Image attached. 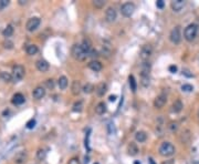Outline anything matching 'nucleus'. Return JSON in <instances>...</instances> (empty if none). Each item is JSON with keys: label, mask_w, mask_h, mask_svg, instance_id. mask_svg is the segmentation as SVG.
<instances>
[{"label": "nucleus", "mask_w": 199, "mask_h": 164, "mask_svg": "<svg viewBox=\"0 0 199 164\" xmlns=\"http://www.w3.org/2000/svg\"><path fill=\"white\" fill-rule=\"evenodd\" d=\"M71 55L75 60L79 61L85 60L86 57H88V53L83 49L82 44H74L71 49Z\"/></svg>", "instance_id": "obj_1"}, {"label": "nucleus", "mask_w": 199, "mask_h": 164, "mask_svg": "<svg viewBox=\"0 0 199 164\" xmlns=\"http://www.w3.org/2000/svg\"><path fill=\"white\" fill-rule=\"evenodd\" d=\"M197 33H198V26L196 23H190L189 26H187V27L185 28L184 38L186 39L187 41H189V42H191L193 40L196 39Z\"/></svg>", "instance_id": "obj_2"}, {"label": "nucleus", "mask_w": 199, "mask_h": 164, "mask_svg": "<svg viewBox=\"0 0 199 164\" xmlns=\"http://www.w3.org/2000/svg\"><path fill=\"white\" fill-rule=\"evenodd\" d=\"M158 152L161 156H171V155H174L175 152H176V149L175 146L171 144L170 142H164L161 143V145L159 146V150H158Z\"/></svg>", "instance_id": "obj_3"}, {"label": "nucleus", "mask_w": 199, "mask_h": 164, "mask_svg": "<svg viewBox=\"0 0 199 164\" xmlns=\"http://www.w3.org/2000/svg\"><path fill=\"white\" fill-rule=\"evenodd\" d=\"M169 39L173 43L178 44L182 41V32H180V27L176 26L175 28H173V30L169 33Z\"/></svg>", "instance_id": "obj_4"}, {"label": "nucleus", "mask_w": 199, "mask_h": 164, "mask_svg": "<svg viewBox=\"0 0 199 164\" xmlns=\"http://www.w3.org/2000/svg\"><path fill=\"white\" fill-rule=\"evenodd\" d=\"M40 23H41L40 18H38V17H32V18H30V19L27 21V23H26V28H27L28 31L32 32V31H34V30L38 29L39 26H40Z\"/></svg>", "instance_id": "obj_5"}, {"label": "nucleus", "mask_w": 199, "mask_h": 164, "mask_svg": "<svg viewBox=\"0 0 199 164\" xmlns=\"http://www.w3.org/2000/svg\"><path fill=\"white\" fill-rule=\"evenodd\" d=\"M135 9L136 7L133 2H126L121 7V13L124 17H131L134 13Z\"/></svg>", "instance_id": "obj_6"}, {"label": "nucleus", "mask_w": 199, "mask_h": 164, "mask_svg": "<svg viewBox=\"0 0 199 164\" xmlns=\"http://www.w3.org/2000/svg\"><path fill=\"white\" fill-rule=\"evenodd\" d=\"M152 55H153V47L150 44H145L139 52V58L143 61H147L152 57Z\"/></svg>", "instance_id": "obj_7"}, {"label": "nucleus", "mask_w": 199, "mask_h": 164, "mask_svg": "<svg viewBox=\"0 0 199 164\" xmlns=\"http://www.w3.org/2000/svg\"><path fill=\"white\" fill-rule=\"evenodd\" d=\"M24 76V68L20 64H16L12 68V78L16 81H20Z\"/></svg>", "instance_id": "obj_8"}, {"label": "nucleus", "mask_w": 199, "mask_h": 164, "mask_svg": "<svg viewBox=\"0 0 199 164\" xmlns=\"http://www.w3.org/2000/svg\"><path fill=\"white\" fill-rule=\"evenodd\" d=\"M116 18H117V12H116L115 8H113V7L107 8V10L105 12V19H106V21L112 23V22L115 21Z\"/></svg>", "instance_id": "obj_9"}, {"label": "nucleus", "mask_w": 199, "mask_h": 164, "mask_svg": "<svg viewBox=\"0 0 199 164\" xmlns=\"http://www.w3.org/2000/svg\"><path fill=\"white\" fill-rule=\"evenodd\" d=\"M166 102H167V98H166V95L165 94H160V95H158L157 98L155 99L154 107L156 108V109H161V108L166 104Z\"/></svg>", "instance_id": "obj_10"}, {"label": "nucleus", "mask_w": 199, "mask_h": 164, "mask_svg": "<svg viewBox=\"0 0 199 164\" xmlns=\"http://www.w3.org/2000/svg\"><path fill=\"white\" fill-rule=\"evenodd\" d=\"M27 158H28L27 152L26 151H21V152H18L15 155L13 160H15V163L16 164H23L27 161Z\"/></svg>", "instance_id": "obj_11"}, {"label": "nucleus", "mask_w": 199, "mask_h": 164, "mask_svg": "<svg viewBox=\"0 0 199 164\" xmlns=\"http://www.w3.org/2000/svg\"><path fill=\"white\" fill-rule=\"evenodd\" d=\"M170 7L175 12H179L185 7V1L184 0H174V1H171Z\"/></svg>", "instance_id": "obj_12"}, {"label": "nucleus", "mask_w": 199, "mask_h": 164, "mask_svg": "<svg viewBox=\"0 0 199 164\" xmlns=\"http://www.w3.org/2000/svg\"><path fill=\"white\" fill-rule=\"evenodd\" d=\"M35 66H37V69L40 72H47L49 70V63L45 60H42V59L37 61L35 62Z\"/></svg>", "instance_id": "obj_13"}, {"label": "nucleus", "mask_w": 199, "mask_h": 164, "mask_svg": "<svg viewBox=\"0 0 199 164\" xmlns=\"http://www.w3.org/2000/svg\"><path fill=\"white\" fill-rule=\"evenodd\" d=\"M32 95L34 99H37V100H40V99H42L45 95V90H44V88L42 87H37L34 90H33L32 92Z\"/></svg>", "instance_id": "obj_14"}, {"label": "nucleus", "mask_w": 199, "mask_h": 164, "mask_svg": "<svg viewBox=\"0 0 199 164\" xmlns=\"http://www.w3.org/2000/svg\"><path fill=\"white\" fill-rule=\"evenodd\" d=\"M106 91H107V86L104 82H101L100 84H97V87L95 88V92L99 97H103L106 93Z\"/></svg>", "instance_id": "obj_15"}, {"label": "nucleus", "mask_w": 199, "mask_h": 164, "mask_svg": "<svg viewBox=\"0 0 199 164\" xmlns=\"http://www.w3.org/2000/svg\"><path fill=\"white\" fill-rule=\"evenodd\" d=\"M149 71H150V63L147 61H144L141 66V77L149 76Z\"/></svg>", "instance_id": "obj_16"}, {"label": "nucleus", "mask_w": 199, "mask_h": 164, "mask_svg": "<svg viewBox=\"0 0 199 164\" xmlns=\"http://www.w3.org/2000/svg\"><path fill=\"white\" fill-rule=\"evenodd\" d=\"M88 68L92 70V71H94V72H99V71H101L102 70V63L100 62V61H97V60H93V61H91L90 63H88Z\"/></svg>", "instance_id": "obj_17"}, {"label": "nucleus", "mask_w": 199, "mask_h": 164, "mask_svg": "<svg viewBox=\"0 0 199 164\" xmlns=\"http://www.w3.org/2000/svg\"><path fill=\"white\" fill-rule=\"evenodd\" d=\"M24 100L26 98L22 95L21 93H16L13 97H12V100H11V102L15 104V105H20L24 102Z\"/></svg>", "instance_id": "obj_18"}, {"label": "nucleus", "mask_w": 199, "mask_h": 164, "mask_svg": "<svg viewBox=\"0 0 199 164\" xmlns=\"http://www.w3.org/2000/svg\"><path fill=\"white\" fill-rule=\"evenodd\" d=\"M127 152H128L129 155H132V156L136 155V154L138 153L137 144H136V143H134V142H129V144L127 145Z\"/></svg>", "instance_id": "obj_19"}, {"label": "nucleus", "mask_w": 199, "mask_h": 164, "mask_svg": "<svg viewBox=\"0 0 199 164\" xmlns=\"http://www.w3.org/2000/svg\"><path fill=\"white\" fill-rule=\"evenodd\" d=\"M81 90H82V88H81V83H80V81H77V80H75V81L72 82L71 91H72V93H73L74 95H77V94H80Z\"/></svg>", "instance_id": "obj_20"}, {"label": "nucleus", "mask_w": 199, "mask_h": 164, "mask_svg": "<svg viewBox=\"0 0 199 164\" xmlns=\"http://www.w3.org/2000/svg\"><path fill=\"white\" fill-rule=\"evenodd\" d=\"M135 140L139 143H143L145 142L146 140H147V134L145 133L144 131H138L136 132V134H135Z\"/></svg>", "instance_id": "obj_21"}, {"label": "nucleus", "mask_w": 199, "mask_h": 164, "mask_svg": "<svg viewBox=\"0 0 199 164\" xmlns=\"http://www.w3.org/2000/svg\"><path fill=\"white\" fill-rule=\"evenodd\" d=\"M173 111L175 112V113H179L180 111L182 110V108H184V105H182V102L180 101V100H176L174 103H173Z\"/></svg>", "instance_id": "obj_22"}, {"label": "nucleus", "mask_w": 199, "mask_h": 164, "mask_svg": "<svg viewBox=\"0 0 199 164\" xmlns=\"http://www.w3.org/2000/svg\"><path fill=\"white\" fill-rule=\"evenodd\" d=\"M58 86L60 88L61 90H65L66 87H67V78L64 77V76H62V77L59 78V80H58Z\"/></svg>", "instance_id": "obj_23"}, {"label": "nucleus", "mask_w": 199, "mask_h": 164, "mask_svg": "<svg viewBox=\"0 0 199 164\" xmlns=\"http://www.w3.org/2000/svg\"><path fill=\"white\" fill-rule=\"evenodd\" d=\"M95 112L100 115L104 114L105 112H106V105H105L104 102H100V103L95 107Z\"/></svg>", "instance_id": "obj_24"}, {"label": "nucleus", "mask_w": 199, "mask_h": 164, "mask_svg": "<svg viewBox=\"0 0 199 164\" xmlns=\"http://www.w3.org/2000/svg\"><path fill=\"white\" fill-rule=\"evenodd\" d=\"M101 53L106 57V58H110V55H112V49H111L110 46H107V44H104V46H102V49H101Z\"/></svg>", "instance_id": "obj_25"}, {"label": "nucleus", "mask_w": 199, "mask_h": 164, "mask_svg": "<svg viewBox=\"0 0 199 164\" xmlns=\"http://www.w3.org/2000/svg\"><path fill=\"white\" fill-rule=\"evenodd\" d=\"M26 51H27V53L29 55H37V52H38V47L35 44H29L26 48Z\"/></svg>", "instance_id": "obj_26"}, {"label": "nucleus", "mask_w": 199, "mask_h": 164, "mask_svg": "<svg viewBox=\"0 0 199 164\" xmlns=\"http://www.w3.org/2000/svg\"><path fill=\"white\" fill-rule=\"evenodd\" d=\"M0 79L3 80L5 82H10L13 78H12V74H10V73H8L6 71H1L0 72Z\"/></svg>", "instance_id": "obj_27"}, {"label": "nucleus", "mask_w": 199, "mask_h": 164, "mask_svg": "<svg viewBox=\"0 0 199 164\" xmlns=\"http://www.w3.org/2000/svg\"><path fill=\"white\" fill-rule=\"evenodd\" d=\"M128 80H129V87H131V90L133 92H136V89H137V83H136V80L134 76H129L128 77Z\"/></svg>", "instance_id": "obj_28"}, {"label": "nucleus", "mask_w": 199, "mask_h": 164, "mask_svg": "<svg viewBox=\"0 0 199 164\" xmlns=\"http://www.w3.org/2000/svg\"><path fill=\"white\" fill-rule=\"evenodd\" d=\"M2 34H3V37H6V38L11 37V36L13 34V27H12V26H8V27L2 31Z\"/></svg>", "instance_id": "obj_29"}, {"label": "nucleus", "mask_w": 199, "mask_h": 164, "mask_svg": "<svg viewBox=\"0 0 199 164\" xmlns=\"http://www.w3.org/2000/svg\"><path fill=\"white\" fill-rule=\"evenodd\" d=\"M45 155H47V152L44 151L43 149H40V150H38V152H37V159L39 161H43L45 159Z\"/></svg>", "instance_id": "obj_30"}, {"label": "nucleus", "mask_w": 199, "mask_h": 164, "mask_svg": "<svg viewBox=\"0 0 199 164\" xmlns=\"http://www.w3.org/2000/svg\"><path fill=\"white\" fill-rule=\"evenodd\" d=\"M82 109H83L82 101H77V102H75L74 105H73V111H74V112H81Z\"/></svg>", "instance_id": "obj_31"}, {"label": "nucleus", "mask_w": 199, "mask_h": 164, "mask_svg": "<svg viewBox=\"0 0 199 164\" xmlns=\"http://www.w3.org/2000/svg\"><path fill=\"white\" fill-rule=\"evenodd\" d=\"M105 2L104 0H94L93 1V6L95 8H97V9H102L103 7L105 6Z\"/></svg>", "instance_id": "obj_32"}, {"label": "nucleus", "mask_w": 199, "mask_h": 164, "mask_svg": "<svg viewBox=\"0 0 199 164\" xmlns=\"http://www.w3.org/2000/svg\"><path fill=\"white\" fill-rule=\"evenodd\" d=\"M83 92L84 93H92V91L94 90V87H93V84H91V83H86L84 87H83Z\"/></svg>", "instance_id": "obj_33"}, {"label": "nucleus", "mask_w": 199, "mask_h": 164, "mask_svg": "<svg viewBox=\"0 0 199 164\" xmlns=\"http://www.w3.org/2000/svg\"><path fill=\"white\" fill-rule=\"evenodd\" d=\"M185 137H187L188 141L190 140V132L188 131V130H185V131L182 133V135H180V140H182V142L186 143V139H185Z\"/></svg>", "instance_id": "obj_34"}, {"label": "nucleus", "mask_w": 199, "mask_h": 164, "mask_svg": "<svg viewBox=\"0 0 199 164\" xmlns=\"http://www.w3.org/2000/svg\"><path fill=\"white\" fill-rule=\"evenodd\" d=\"M182 91H185V92H191L193 90V87L191 86V84H182Z\"/></svg>", "instance_id": "obj_35"}, {"label": "nucleus", "mask_w": 199, "mask_h": 164, "mask_svg": "<svg viewBox=\"0 0 199 164\" xmlns=\"http://www.w3.org/2000/svg\"><path fill=\"white\" fill-rule=\"evenodd\" d=\"M141 83L143 87H148L149 86V76H145V77H142V80H141Z\"/></svg>", "instance_id": "obj_36"}, {"label": "nucleus", "mask_w": 199, "mask_h": 164, "mask_svg": "<svg viewBox=\"0 0 199 164\" xmlns=\"http://www.w3.org/2000/svg\"><path fill=\"white\" fill-rule=\"evenodd\" d=\"M168 129H169L171 132L177 131V129H178V123H177V122H170L169 125H168Z\"/></svg>", "instance_id": "obj_37"}, {"label": "nucleus", "mask_w": 199, "mask_h": 164, "mask_svg": "<svg viewBox=\"0 0 199 164\" xmlns=\"http://www.w3.org/2000/svg\"><path fill=\"white\" fill-rule=\"evenodd\" d=\"M27 129H33L34 126H35V120L34 119H31V120H29L27 122Z\"/></svg>", "instance_id": "obj_38"}, {"label": "nucleus", "mask_w": 199, "mask_h": 164, "mask_svg": "<svg viewBox=\"0 0 199 164\" xmlns=\"http://www.w3.org/2000/svg\"><path fill=\"white\" fill-rule=\"evenodd\" d=\"M9 2H10L9 0H0V11L5 9L6 7L9 5Z\"/></svg>", "instance_id": "obj_39"}, {"label": "nucleus", "mask_w": 199, "mask_h": 164, "mask_svg": "<svg viewBox=\"0 0 199 164\" xmlns=\"http://www.w3.org/2000/svg\"><path fill=\"white\" fill-rule=\"evenodd\" d=\"M47 87L49 88V89H53L55 86V83H54V80L53 79H49V80H47Z\"/></svg>", "instance_id": "obj_40"}, {"label": "nucleus", "mask_w": 199, "mask_h": 164, "mask_svg": "<svg viewBox=\"0 0 199 164\" xmlns=\"http://www.w3.org/2000/svg\"><path fill=\"white\" fill-rule=\"evenodd\" d=\"M3 46H5L6 49H12V47H13V42L12 41H9V40H7L3 42Z\"/></svg>", "instance_id": "obj_41"}, {"label": "nucleus", "mask_w": 199, "mask_h": 164, "mask_svg": "<svg viewBox=\"0 0 199 164\" xmlns=\"http://www.w3.org/2000/svg\"><path fill=\"white\" fill-rule=\"evenodd\" d=\"M156 6H157V8L163 9V8L165 7V2H164L163 0H157V1H156Z\"/></svg>", "instance_id": "obj_42"}, {"label": "nucleus", "mask_w": 199, "mask_h": 164, "mask_svg": "<svg viewBox=\"0 0 199 164\" xmlns=\"http://www.w3.org/2000/svg\"><path fill=\"white\" fill-rule=\"evenodd\" d=\"M88 55H91L92 58H95V57H97V51L96 50H94V49H91L90 50V52H88Z\"/></svg>", "instance_id": "obj_43"}, {"label": "nucleus", "mask_w": 199, "mask_h": 164, "mask_svg": "<svg viewBox=\"0 0 199 164\" xmlns=\"http://www.w3.org/2000/svg\"><path fill=\"white\" fill-rule=\"evenodd\" d=\"M67 164H80V161L77 158H72L70 161H69V163Z\"/></svg>", "instance_id": "obj_44"}, {"label": "nucleus", "mask_w": 199, "mask_h": 164, "mask_svg": "<svg viewBox=\"0 0 199 164\" xmlns=\"http://www.w3.org/2000/svg\"><path fill=\"white\" fill-rule=\"evenodd\" d=\"M168 70H169V72H171V73H175V72L177 71V67L176 66H169V68H168Z\"/></svg>", "instance_id": "obj_45"}, {"label": "nucleus", "mask_w": 199, "mask_h": 164, "mask_svg": "<svg viewBox=\"0 0 199 164\" xmlns=\"http://www.w3.org/2000/svg\"><path fill=\"white\" fill-rule=\"evenodd\" d=\"M161 164H174V160H168V161H165Z\"/></svg>", "instance_id": "obj_46"}, {"label": "nucleus", "mask_w": 199, "mask_h": 164, "mask_svg": "<svg viewBox=\"0 0 199 164\" xmlns=\"http://www.w3.org/2000/svg\"><path fill=\"white\" fill-rule=\"evenodd\" d=\"M182 73H184V74H186L187 77H193V74H190V73H188V71H187V70H184V71H182Z\"/></svg>", "instance_id": "obj_47"}, {"label": "nucleus", "mask_w": 199, "mask_h": 164, "mask_svg": "<svg viewBox=\"0 0 199 164\" xmlns=\"http://www.w3.org/2000/svg\"><path fill=\"white\" fill-rule=\"evenodd\" d=\"M116 95H110V101H115Z\"/></svg>", "instance_id": "obj_48"}, {"label": "nucleus", "mask_w": 199, "mask_h": 164, "mask_svg": "<svg viewBox=\"0 0 199 164\" xmlns=\"http://www.w3.org/2000/svg\"><path fill=\"white\" fill-rule=\"evenodd\" d=\"M149 163H150V164H155V162H154V160L152 159V158H150V159H149Z\"/></svg>", "instance_id": "obj_49"}, {"label": "nucleus", "mask_w": 199, "mask_h": 164, "mask_svg": "<svg viewBox=\"0 0 199 164\" xmlns=\"http://www.w3.org/2000/svg\"><path fill=\"white\" fill-rule=\"evenodd\" d=\"M134 164H141V162H138V161H135V162H134Z\"/></svg>", "instance_id": "obj_50"}, {"label": "nucleus", "mask_w": 199, "mask_h": 164, "mask_svg": "<svg viewBox=\"0 0 199 164\" xmlns=\"http://www.w3.org/2000/svg\"><path fill=\"white\" fill-rule=\"evenodd\" d=\"M94 164H99V163H97V162H95V163H94Z\"/></svg>", "instance_id": "obj_51"}]
</instances>
